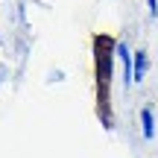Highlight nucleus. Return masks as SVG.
<instances>
[{
	"mask_svg": "<svg viewBox=\"0 0 158 158\" xmlns=\"http://www.w3.org/2000/svg\"><path fill=\"white\" fill-rule=\"evenodd\" d=\"M114 44L108 35H97L94 38V76H97V114H100L102 126L111 129L114 114H111V68H114Z\"/></svg>",
	"mask_w": 158,
	"mask_h": 158,
	"instance_id": "obj_1",
	"label": "nucleus"
},
{
	"mask_svg": "<svg viewBox=\"0 0 158 158\" xmlns=\"http://www.w3.org/2000/svg\"><path fill=\"white\" fill-rule=\"evenodd\" d=\"M141 126H143V138L152 141V138H155V117H152V108H149V106L141 108Z\"/></svg>",
	"mask_w": 158,
	"mask_h": 158,
	"instance_id": "obj_2",
	"label": "nucleus"
},
{
	"mask_svg": "<svg viewBox=\"0 0 158 158\" xmlns=\"http://www.w3.org/2000/svg\"><path fill=\"white\" fill-rule=\"evenodd\" d=\"M147 73V53H135V82H141Z\"/></svg>",
	"mask_w": 158,
	"mask_h": 158,
	"instance_id": "obj_3",
	"label": "nucleus"
},
{
	"mask_svg": "<svg viewBox=\"0 0 158 158\" xmlns=\"http://www.w3.org/2000/svg\"><path fill=\"white\" fill-rule=\"evenodd\" d=\"M147 6H149V15L158 18V0H147Z\"/></svg>",
	"mask_w": 158,
	"mask_h": 158,
	"instance_id": "obj_4",
	"label": "nucleus"
}]
</instances>
